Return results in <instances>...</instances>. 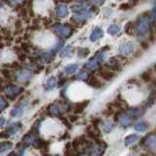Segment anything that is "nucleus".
I'll return each mask as SVG.
<instances>
[{
  "label": "nucleus",
  "mask_w": 156,
  "mask_h": 156,
  "mask_svg": "<svg viewBox=\"0 0 156 156\" xmlns=\"http://www.w3.org/2000/svg\"><path fill=\"white\" fill-rule=\"evenodd\" d=\"M88 134L90 136H92L93 139H98L100 136V132L97 130V127H91L88 129Z\"/></svg>",
  "instance_id": "2f4dec72"
},
{
  "label": "nucleus",
  "mask_w": 156,
  "mask_h": 156,
  "mask_svg": "<svg viewBox=\"0 0 156 156\" xmlns=\"http://www.w3.org/2000/svg\"><path fill=\"white\" fill-rule=\"evenodd\" d=\"M5 124V117H0V128Z\"/></svg>",
  "instance_id": "a19ab883"
},
{
  "label": "nucleus",
  "mask_w": 156,
  "mask_h": 156,
  "mask_svg": "<svg viewBox=\"0 0 156 156\" xmlns=\"http://www.w3.org/2000/svg\"><path fill=\"white\" fill-rule=\"evenodd\" d=\"M100 75H101V77L104 80L109 81V80H111L112 78L114 77V73H113V72H111L110 70L102 69V70L100 71Z\"/></svg>",
  "instance_id": "cd10ccee"
},
{
  "label": "nucleus",
  "mask_w": 156,
  "mask_h": 156,
  "mask_svg": "<svg viewBox=\"0 0 156 156\" xmlns=\"http://www.w3.org/2000/svg\"><path fill=\"white\" fill-rule=\"evenodd\" d=\"M143 144L147 148H154L156 146V135H149L145 136L144 140H143Z\"/></svg>",
  "instance_id": "f8f14e48"
},
{
  "label": "nucleus",
  "mask_w": 156,
  "mask_h": 156,
  "mask_svg": "<svg viewBox=\"0 0 156 156\" xmlns=\"http://www.w3.org/2000/svg\"><path fill=\"white\" fill-rule=\"evenodd\" d=\"M86 145V140H84L83 136H80V138H77L74 141H73V146H74L75 150H80L82 147H85Z\"/></svg>",
  "instance_id": "412c9836"
},
{
  "label": "nucleus",
  "mask_w": 156,
  "mask_h": 156,
  "mask_svg": "<svg viewBox=\"0 0 156 156\" xmlns=\"http://www.w3.org/2000/svg\"><path fill=\"white\" fill-rule=\"evenodd\" d=\"M57 85H58L57 78L55 76H52L46 81L45 85H44V88H45L46 91H51L53 89H55V88L57 87Z\"/></svg>",
  "instance_id": "a211bd4d"
},
{
  "label": "nucleus",
  "mask_w": 156,
  "mask_h": 156,
  "mask_svg": "<svg viewBox=\"0 0 156 156\" xmlns=\"http://www.w3.org/2000/svg\"><path fill=\"white\" fill-rule=\"evenodd\" d=\"M89 49H87V48H79L78 49V51H77V55L79 58H85L87 57L88 55H89Z\"/></svg>",
  "instance_id": "f704fd0d"
},
{
  "label": "nucleus",
  "mask_w": 156,
  "mask_h": 156,
  "mask_svg": "<svg viewBox=\"0 0 156 156\" xmlns=\"http://www.w3.org/2000/svg\"><path fill=\"white\" fill-rule=\"evenodd\" d=\"M37 136L36 135H34L31 132H29V133L26 134L23 136V138L22 139V141H21V145L23 146V147H27V146H29V145H34L35 144V141L37 140Z\"/></svg>",
  "instance_id": "1a4fd4ad"
},
{
  "label": "nucleus",
  "mask_w": 156,
  "mask_h": 156,
  "mask_svg": "<svg viewBox=\"0 0 156 156\" xmlns=\"http://www.w3.org/2000/svg\"><path fill=\"white\" fill-rule=\"evenodd\" d=\"M126 113L128 115H130L131 117H133V118H136V117H139V116H140L141 114H143L144 112L140 108H136H136L128 109L126 111Z\"/></svg>",
  "instance_id": "c85d7f7f"
},
{
  "label": "nucleus",
  "mask_w": 156,
  "mask_h": 156,
  "mask_svg": "<svg viewBox=\"0 0 156 156\" xmlns=\"http://www.w3.org/2000/svg\"><path fill=\"white\" fill-rule=\"evenodd\" d=\"M99 66H100V62L96 58H91V60L88 62H86V65H85V68L88 70H90V71L97 70L98 68H99Z\"/></svg>",
  "instance_id": "2eb2a0df"
},
{
  "label": "nucleus",
  "mask_w": 156,
  "mask_h": 156,
  "mask_svg": "<svg viewBox=\"0 0 156 156\" xmlns=\"http://www.w3.org/2000/svg\"><path fill=\"white\" fill-rule=\"evenodd\" d=\"M125 31H126V33L130 34V35L135 34V23L133 22H129L125 27Z\"/></svg>",
  "instance_id": "72a5a7b5"
},
{
  "label": "nucleus",
  "mask_w": 156,
  "mask_h": 156,
  "mask_svg": "<svg viewBox=\"0 0 156 156\" xmlns=\"http://www.w3.org/2000/svg\"><path fill=\"white\" fill-rule=\"evenodd\" d=\"M23 113V105H20L19 106H16L15 108H13L10 112V115L12 117H20L22 116Z\"/></svg>",
  "instance_id": "bb28decb"
},
{
  "label": "nucleus",
  "mask_w": 156,
  "mask_h": 156,
  "mask_svg": "<svg viewBox=\"0 0 156 156\" xmlns=\"http://www.w3.org/2000/svg\"><path fill=\"white\" fill-rule=\"evenodd\" d=\"M135 50V46L134 44L130 42V41H125L122 42L119 47H118V53L119 55L122 57H129L132 54L134 53Z\"/></svg>",
  "instance_id": "423d86ee"
},
{
  "label": "nucleus",
  "mask_w": 156,
  "mask_h": 156,
  "mask_svg": "<svg viewBox=\"0 0 156 156\" xmlns=\"http://www.w3.org/2000/svg\"><path fill=\"white\" fill-rule=\"evenodd\" d=\"M69 109H70L69 104L60 105V104H57V102H54V104L49 105L47 111H48V113L52 116H61L62 112H66Z\"/></svg>",
  "instance_id": "f03ea898"
},
{
  "label": "nucleus",
  "mask_w": 156,
  "mask_h": 156,
  "mask_svg": "<svg viewBox=\"0 0 156 156\" xmlns=\"http://www.w3.org/2000/svg\"><path fill=\"white\" fill-rule=\"evenodd\" d=\"M134 23H135V34L140 40L151 33V27H152V24H151L148 13L140 14L136 18Z\"/></svg>",
  "instance_id": "f257e3e1"
},
{
  "label": "nucleus",
  "mask_w": 156,
  "mask_h": 156,
  "mask_svg": "<svg viewBox=\"0 0 156 156\" xmlns=\"http://www.w3.org/2000/svg\"><path fill=\"white\" fill-rule=\"evenodd\" d=\"M88 150V156H101L105 150V144H93L87 147Z\"/></svg>",
  "instance_id": "0eeeda50"
},
{
  "label": "nucleus",
  "mask_w": 156,
  "mask_h": 156,
  "mask_svg": "<svg viewBox=\"0 0 156 156\" xmlns=\"http://www.w3.org/2000/svg\"><path fill=\"white\" fill-rule=\"evenodd\" d=\"M155 87H156V83H155Z\"/></svg>",
  "instance_id": "c03bdc74"
},
{
  "label": "nucleus",
  "mask_w": 156,
  "mask_h": 156,
  "mask_svg": "<svg viewBox=\"0 0 156 156\" xmlns=\"http://www.w3.org/2000/svg\"><path fill=\"white\" fill-rule=\"evenodd\" d=\"M22 129V123L21 122H14L10 124L4 132L0 133V139L2 138H10V136H15L18 132Z\"/></svg>",
  "instance_id": "20e7f679"
},
{
  "label": "nucleus",
  "mask_w": 156,
  "mask_h": 156,
  "mask_svg": "<svg viewBox=\"0 0 156 156\" xmlns=\"http://www.w3.org/2000/svg\"><path fill=\"white\" fill-rule=\"evenodd\" d=\"M71 55V46H66L62 49L60 53V57L61 58H66V57H70Z\"/></svg>",
  "instance_id": "473e14b6"
},
{
  "label": "nucleus",
  "mask_w": 156,
  "mask_h": 156,
  "mask_svg": "<svg viewBox=\"0 0 156 156\" xmlns=\"http://www.w3.org/2000/svg\"><path fill=\"white\" fill-rule=\"evenodd\" d=\"M8 105H9L8 102L5 101V99H4L3 97L0 96V113L6 109L7 107H8Z\"/></svg>",
  "instance_id": "e433bc0d"
},
{
  "label": "nucleus",
  "mask_w": 156,
  "mask_h": 156,
  "mask_svg": "<svg viewBox=\"0 0 156 156\" xmlns=\"http://www.w3.org/2000/svg\"><path fill=\"white\" fill-rule=\"evenodd\" d=\"M101 128L105 133H110L114 128V123L110 120H105L101 123Z\"/></svg>",
  "instance_id": "5701e85b"
},
{
  "label": "nucleus",
  "mask_w": 156,
  "mask_h": 156,
  "mask_svg": "<svg viewBox=\"0 0 156 156\" xmlns=\"http://www.w3.org/2000/svg\"><path fill=\"white\" fill-rule=\"evenodd\" d=\"M141 78L144 80V81H149L151 79V76H150V73L148 71H145L141 74Z\"/></svg>",
  "instance_id": "4c0bfd02"
},
{
  "label": "nucleus",
  "mask_w": 156,
  "mask_h": 156,
  "mask_svg": "<svg viewBox=\"0 0 156 156\" xmlns=\"http://www.w3.org/2000/svg\"><path fill=\"white\" fill-rule=\"evenodd\" d=\"M8 156H19V155H17L16 153H12V154H10V155H8Z\"/></svg>",
  "instance_id": "79ce46f5"
},
{
  "label": "nucleus",
  "mask_w": 156,
  "mask_h": 156,
  "mask_svg": "<svg viewBox=\"0 0 156 156\" xmlns=\"http://www.w3.org/2000/svg\"><path fill=\"white\" fill-rule=\"evenodd\" d=\"M31 78H32V72L29 70H22V71L18 72L16 76H15L16 81L19 83H22V84L28 82Z\"/></svg>",
  "instance_id": "6e6552de"
},
{
  "label": "nucleus",
  "mask_w": 156,
  "mask_h": 156,
  "mask_svg": "<svg viewBox=\"0 0 156 156\" xmlns=\"http://www.w3.org/2000/svg\"><path fill=\"white\" fill-rule=\"evenodd\" d=\"M87 83L89 84L91 87H93V88H96V89H99V88H101V87H102V83L98 79L97 77H95V76H91V77H89L87 79Z\"/></svg>",
  "instance_id": "6ab92c4d"
},
{
  "label": "nucleus",
  "mask_w": 156,
  "mask_h": 156,
  "mask_svg": "<svg viewBox=\"0 0 156 156\" xmlns=\"http://www.w3.org/2000/svg\"><path fill=\"white\" fill-rule=\"evenodd\" d=\"M121 30V27L119 24H116V23H113L111 24V26L108 27V28H107V33L110 34V35H117Z\"/></svg>",
  "instance_id": "393cba45"
},
{
  "label": "nucleus",
  "mask_w": 156,
  "mask_h": 156,
  "mask_svg": "<svg viewBox=\"0 0 156 156\" xmlns=\"http://www.w3.org/2000/svg\"><path fill=\"white\" fill-rule=\"evenodd\" d=\"M88 101H83V102H79V104H76L74 106V113H81V112L85 109V107L88 105Z\"/></svg>",
  "instance_id": "7c9ffc66"
},
{
  "label": "nucleus",
  "mask_w": 156,
  "mask_h": 156,
  "mask_svg": "<svg viewBox=\"0 0 156 156\" xmlns=\"http://www.w3.org/2000/svg\"><path fill=\"white\" fill-rule=\"evenodd\" d=\"M117 119H118L119 124L121 126H123V127H129L132 123H133V121L135 120V118H133V117H131L130 115H128L126 112L119 114L118 117H117Z\"/></svg>",
  "instance_id": "9b49d317"
},
{
  "label": "nucleus",
  "mask_w": 156,
  "mask_h": 156,
  "mask_svg": "<svg viewBox=\"0 0 156 156\" xmlns=\"http://www.w3.org/2000/svg\"><path fill=\"white\" fill-rule=\"evenodd\" d=\"M107 67L110 68L111 70H114V71H118L121 69V65L120 62L117 61L116 58H111L108 60V62H107Z\"/></svg>",
  "instance_id": "dca6fc26"
},
{
  "label": "nucleus",
  "mask_w": 156,
  "mask_h": 156,
  "mask_svg": "<svg viewBox=\"0 0 156 156\" xmlns=\"http://www.w3.org/2000/svg\"><path fill=\"white\" fill-rule=\"evenodd\" d=\"M12 148H13V144L10 143V141H1L0 143V154L11 150Z\"/></svg>",
  "instance_id": "b1692460"
},
{
  "label": "nucleus",
  "mask_w": 156,
  "mask_h": 156,
  "mask_svg": "<svg viewBox=\"0 0 156 156\" xmlns=\"http://www.w3.org/2000/svg\"><path fill=\"white\" fill-rule=\"evenodd\" d=\"M134 129L136 132H140V133H144L146 130L148 129V124L146 123L145 121H139L138 123H136L134 126Z\"/></svg>",
  "instance_id": "aec40b11"
},
{
  "label": "nucleus",
  "mask_w": 156,
  "mask_h": 156,
  "mask_svg": "<svg viewBox=\"0 0 156 156\" xmlns=\"http://www.w3.org/2000/svg\"><path fill=\"white\" fill-rule=\"evenodd\" d=\"M77 156H87L86 154H83V153H80V154H78Z\"/></svg>",
  "instance_id": "37998d69"
},
{
  "label": "nucleus",
  "mask_w": 156,
  "mask_h": 156,
  "mask_svg": "<svg viewBox=\"0 0 156 156\" xmlns=\"http://www.w3.org/2000/svg\"><path fill=\"white\" fill-rule=\"evenodd\" d=\"M104 36V30H102V28L97 27L94 28V30L92 31L91 35H90V41L91 42H96L98 40H100V39Z\"/></svg>",
  "instance_id": "4468645a"
},
{
  "label": "nucleus",
  "mask_w": 156,
  "mask_h": 156,
  "mask_svg": "<svg viewBox=\"0 0 156 156\" xmlns=\"http://www.w3.org/2000/svg\"><path fill=\"white\" fill-rule=\"evenodd\" d=\"M139 140V136L138 135H135V134H132L129 135L128 136H126L125 140H124V144L126 146H130L132 144H134L135 143H136V140Z\"/></svg>",
  "instance_id": "4be33fe9"
},
{
  "label": "nucleus",
  "mask_w": 156,
  "mask_h": 156,
  "mask_svg": "<svg viewBox=\"0 0 156 156\" xmlns=\"http://www.w3.org/2000/svg\"><path fill=\"white\" fill-rule=\"evenodd\" d=\"M22 1H23V0H7V2L10 4V5H12V6H15V5H17L19 3H21Z\"/></svg>",
  "instance_id": "58836bf2"
},
{
  "label": "nucleus",
  "mask_w": 156,
  "mask_h": 156,
  "mask_svg": "<svg viewBox=\"0 0 156 156\" xmlns=\"http://www.w3.org/2000/svg\"><path fill=\"white\" fill-rule=\"evenodd\" d=\"M71 10H72V12L75 13V14H80V13H85V12L90 11L89 7H88L87 5L84 4V3H80V4L74 5V6H72Z\"/></svg>",
  "instance_id": "f3484780"
},
{
  "label": "nucleus",
  "mask_w": 156,
  "mask_h": 156,
  "mask_svg": "<svg viewBox=\"0 0 156 156\" xmlns=\"http://www.w3.org/2000/svg\"><path fill=\"white\" fill-rule=\"evenodd\" d=\"M77 69H78L77 63H70V65L65 66V68H63V73H65V74H72V73L76 72Z\"/></svg>",
  "instance_id": "a878e982"
},
{
  "label": "nucleus",
  "mask_w": 156,
  "mask_h": 156,
  "mask_svg": "<svg viewBox=\"0 0 156 156\" xmlns=\"http://www.w3.org/2000/svg\"><path fill=\"white\" fill-rule=\"evenodd\" d=\"M149 18L151 24L156 27V3H153V6L151 8V11L149 13Z\"/></svg>",
  "instance_id": "c756f323"
},
{
  "label": "nucleus",
  "mask_w": 156,
  "mask_h": 156,
  "mask_svg": "<svg viewBox=\"0 0 156 156\" xmlns=\"http://www.w3.org/2000/svg\"><path fill=\"white\" fill-rule=\"evenodd\" d=\"M74 79L76 80H80V81H85L88 79V74L87 72L85 71H81L79 73H77V74L74 76Z\"/></svg>",
  "instance_id": "c9c22d12"
},
{
  "label": "nucleus",
  "mask_w": 156,
  "mask_h": 156,
  "mask_svg": "<svg viewBox=\"0 0 156 156\" xmlns=\"http://www.w3.org/2000/svg\"><path fill=\"white\" fill-rule=\"evenodd\" d=\"M23 91H24V89L23 87H19L16 85H13V84H8L5 86L3 89L4 94L8 98H11V99H13V98L17 97L19 95H21L22 93H23Z\"/></svg>",
  "instance_id": "39448f33"
},
{
  "label": "nucleus",
  "mask_w": 156,
  "mask_h": 156,
  "mask_svg": "<svg viewBox=\"0 0 156 156\" xmlns=\"http://www.w3.org/2000/svg\"><path fill=\"white\" fill-rule=\"evenodd\" d=\"M2 73H3V75L6 77V78H11V76H12V74H11V72H10V70H8V69H5V70H2Z\"/></svg>",
  "instance_id": "ea45409f"
},
{
  "label": "nucleus",
  "mask_w": 156,
  "mask_h": 156,
  "mask_svg": "<svg viewBox=\"0 0 156 156\" xmlns=\"http://www.w3.org/2000/svg\"><path fill=\"white\" fill-rule=\"evenodd\" d=\"M52 29H53V31L61 38H68L72 34L71 27L68 26H66V24L56 23L53 26Z\"/></svg>",
  "instance_id": "7ed1b4c3"
},
{
  "label": "nucleus",
  "mask_w": 156,
  "mask_h": 156,
  "mask_svg": "<svg viewBox=\"0 0 156 156\" xmlns=\"http://www.w3.org/2000/svg\"><path fill=\"white\" fill-rule=\"evenodd\" d=\"M91 17H92L91 11L80 13V14H74L72 17V21H74L76 23H84L88 21V19H90Z\"/></svg>",
  "instance_id": "9d476101"
},
{
  "label": "nucleus",
  "mask_w": 156,
  "mask_h": 156,
  "mask_svg": "<svg viewBox=\"0 0 156 156\" xmlns=\"http://www.w3.org/2000/svg\"><path fill=\"white\" fill-rule=\"evenodd\" d=\"M68 12H69V10H68L67 5L66 4H58L56 8V16L58 18L66 17L68 15Z\"/></svg>",
  "instance_id": "ddd939ff"
}]
</instances>
